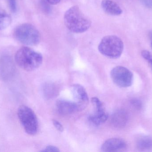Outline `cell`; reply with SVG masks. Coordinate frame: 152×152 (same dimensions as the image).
I'll list each match as a JSON object with an SVG mask.
<instances>
[{
  "label": "cell",
  "instance_id": "15",
  "mask_svg": "<svg viewBox=\"0 0 152 152\" xmlns=\"http://www.w3.org/2000/svg\"><path fill=\"white\" fill-rule=\"evenodd\" d=\"M11 21V17L10 14L6 11L0 8V30L8 27Z\"/></svg>",
  "mask_w": 152,
  "mask_h": 152
},
{
  "label": "cell",
  "instance_id": "1",
  "mask_svg": "<svg viewBox=\"0 0 152 152\" xmlns=\"http://www.w3.org/2000/svg\"><path fill=\"white\" fill-rule=\"evenodd\" d=\"M64 20L65 26L73 33H84L91 26V21L77 5L70 7L66 12Z\"/></svg>",
  "mask_w": 152,
  "mask_h": 152
},
{
  "label": "cell",
  "instance_id": "9",
  "mask_svg": "<svg viewBox=\"0 0 152 152\" xmlns=\"http://www.w3.org/2000/svg\"><path fill=\"white\" fill-rule=\"evenodd\" d=\"M126 142L121 138H113L104 142L101 147L102 152L121 151L126 148Z\"/></svg>",
  "mask_w": 152,
  "mask_h": 152
},
{
  "label": "cell",
  "instance_id": "2",
  "mask_svg": "<svg viewBox=\"0 0 152 152\" xmlns=\"http://www.w3.org/2000/svg\"><path fill=\"white\" fill-rule=\"evenodd\" d=\"M15 60L18 66L22 69L31 71L35 70L42 65L43 57L41 54L29 47L24 46L17 51Z\"/></svg>",
  "mask_w": 152,
  "mask_h": 152
},
{
  "label": "cell",
  "instance_id": "6",
  "mask_svg": "<svg viewBox=\"0 0 152 152\" xmlns=\"http://www.w3.org/2000/svg\"><path fill=\"white\" fill-rule=\"evenodd\" d=\"M111 77L115 84L121 87H129L134 80L133 73L122 66H117L112 70Z\"/></svg>",
  "mask_w": 152,
  "mask_h": 152
},
{
  "label": "cell",
  "instance_id": "24",
  "mask_svg": "<svg viewBox=\"0 0 152 152\" xmlns=\"http://www.w3.org/2000/svg\"><path fill=\"white\" fill-rule=\"evenodd\" d=\"M149 36H150V38H151V40L152 42V30L151 32H150V34H149Z\"/></svg>",
  "mask_w": 152,
  "mask_h": 152
},
{
  "label": "cell",
  "instance_id": "13",
  "mask_svg": "<svg viewBox=\"0 0 152 152\" xmlns=\"http://www.w3.org/2000/svg\"><path fill=\"white\" fill-rule=\"evenodd\" d=\"M14 66L12 60L8 56H4L1 60V70L3 78H10L13 74Z\"/></svg>",
  "mask_w": 152,
  "mask_h": 152
},
{
  "label": "cell",
  "instance_id": "11",
  "mask_svg": "<svg viewBox=\"0 0 152 152\" xmlns=\"http://www.w3.org/2000/svg\"><path fill=\"white\" fill-rule=\"evenodd\" d=\"M128 120L127 112L123 109L116 111L112 117L113 125L118 128H122L126 125Z\"/></svg>",
  "mask_w": 152,
  "mask_h": 152
},
{
  "label": "cell",
  "instance_id": "5",
  "mask_svg": "<svg viewBox=\"0 0 152 152\" xmlns=\"http://www.w3.org/2000/svg\"><path fill=\"white\" fill-rule=\"evenodd\" d=\"M19 120L27 134L34 135L38 132V120L33 110L26 105H21L18 110Z\"/></svg>",
  "mask_w": 152,
  "mask_h": 152
},
{
  "label": "cell",
  "instance_id": "25",
  "mask_svg": "<svg viewBox=\"0 0 152 152\" xmlns=\"http://www.w3.org/2000/svg\"><path fill=\"white\" fill-rule=\"evenodd\" d=\"M151 46H152V43H151Z\"/></svg>",
  "mask_w": 152,
  "mask_h": 152
},
{
  "label": "cell",
  "instance_id": "23",
  "mask_svg": "<svg viewBox=\"0 0 152 152\" xmlns=\"http://www.w3.org/2000/svg\"><path fill=\"white\" fill-rule=\"evenodd\" d=\"M50 4H57L60 2L61 0H46Z\"/></svg>",
  "mask_w": 152,
  "mask_h": 152
},
{
  "label": "cell",
  "instance_id": "17",
  "mask_svg": "<svg viewBox=\"0 0 152 152\" xmlns=\"http://www.w3.org/2000/svg\"><path fill=\"white\" fill-rule=\"evenodd\" d=\"M143 58L149 63L152 68V54L149 51L144 50L142 52Z\"/></svg>",
  "mask_w": 152,
  "mask_h": 152
},
{
  "label": "cell",
  "instance_id": "4",
  "mask_svg": "<svg viewBox=\"0 0 152 152\" xmlns=\"http://www.w3.org/2000/svg\"><path fill=\"white\" fill-rule=\"evenodd\" d=\"M13 36L20 43L27 46H36L41 41V35L37 29L29 23H24L14 29Z\"/></svg>",
  "mask_w": 152,
  "mask_h": 152
},
{
  "label": "cell",
  "instance_id": "18",
  "mask_svg": "<svg viewBox=\"0 0 152 152\" xmlns=\"http://www.w3.org/2000/svg\"><path fill=\"white\" fill-rule=\"evenodd\" d=\"M131 104L134 108L138 110L141 109L142 107V101L137 98L132 99L131 101Z\"/></svg>",
  "mask_w": 152,
  "mask_h": 152
},
{
  "label": "cell",
  "instance_id": "14",
  "mask_svg": "<svg viewBox=\"0 0 152 152\" xmlns=\"http://www.w3.org/2000/svg\"><path fill=\"white\" fill-rule=\"evenodd\" d=\"M136 146L141 151L152 150V138L148 136L140 137L136 141Z\"/></svg>",
  "mask_w": 152,
  "mask_h": 152
},
{
  "label": "cell",
  "instance_id": "12",
  "mask_svg": "<svg viewBox=\"0 0 152 152\" xmlns=\"http://www.w3.org/2000/svg\"><path fill=\"white\" fill-rule=\"evenodd\" d=\"M104 12L113 16H118L122 14L123 10L115 2L111 0H103L101 3Z\"/></svg>",
  "mask_w": 152,
  "mask_h": 152
},
{
  "label": "cell",
  "instance_id": "8",
  "mask_svg": "<svg viewBox=\"0 0 152 152\" xmlns=\"http://www.w3.org/2000/svg\"><path fill=\"white\" fill-rule=\"evenodd\" d=\"M72 92L77 112L86 109L88 105L89 99L84 87L78 84L74 85L72 86Z\"/></svg>",
  "mask_w": 152,
  "mask_h": 152
},
{
  "label": "cell",
  "instance_id": "10",
  "mask_svg": "<svg viewBox=\"0 0 152 152\" xmlns=\"http://www.w3.org/2000/svg\"><path fill=\"white\" fill-rule=\"evenodd\" d=\"M56 105L58 112L61 115H69L77 112V106L74 102L60 99L57 101Z\"/></svg>",
  "mask_w": 152,
  "mask_h": 152
},
{
  "label": "cell",
  "instance_id": "20",
  "mask_svg": "<svg viewBox=\"0 0 152 152\" xmlns=\"http://www.w3.org/2000/svg\"><path fill=\"white\" fill-rule=\"evenodd\" d=\"M53 125H54V127L56 128V129L60 132H63L64 131V128H63L62 125L60 123L59 121H57V120H53Z\"/></svg>",
  "mask_w": 152,
  "mask_h": 152
},
{
  "label": "cell",
  "instance_id": "7",
  "mask_svg": "<svg viewBox=\"0 0 152 152\" xmlns=\"http://www.w3.org/2000/svg\"><path fill=\"white\" fill-rule=\"evenodd\" d=\"M91 101L95 108V112L89 116L88 120L95 126H100L107 120L108 114L105 111L103 104L98 98L93 97Z\"/></svg>",
  "mask_w": 152,
  "mask_h": 152
},
{
  "label": "cell",
  "instance_id": "22",
  "mask_svg": "<svg viewBox=\"0 0 152 152\" xmlns=\"http://www.w3.org/2000/svg\"><path fill=\"white\" fill-rule=\"evenodd\" d=\"M140 1L147 8L152 9V0H140Z\"/></svg>",
  "mask_w": 152,
  "mask_h": 152
},
{
  "label": "cell",
  "instance_id": "3",
  "mask_svg": "<svg viewBox=\"0 0 152 152\" xmlns=\"http://www.w3.org/2000/svg\"><path fill=\"white\" fill-rule=\"evenodd\" d=\"M123 50V41L118 37L113 35L103 37L98 46L99 52L104 56L111 59L119 58Z\"/></svg>",
  "mask_w": 152,
  "mask_h": 152
},
{
  "label": "cell",
  "instance_id": "16",
  "mask_svg": "<svg viewBox=\"0 0 152 152\" xmlns=\"http://www.w3.org/2000/svg\"><path fill=\"white\" fill-rule=\"evenodd\" d=\"M43 93L45 97L50 99L57 95L58 90L54 84L47 83L43 87Z\"/></svg>",
  "mask_w": 152,
  "mask_h": 152
},
{
  "label": "cell",
  "instance_id": "21",
  "mask_svg": "<svg viewBox=\"0 0 152 152\" xmlns=\"http://www.w3.org/2000/svg\"><path fill=\"white\" fill-rule=\"evenodd\" d=\"M42 152H59L60 151L58 148L53 145H49L47 146L44 150L42 151Z\"/></svg>",
  "mask_w": 152,
  "mask_h": 152
},
{
  "label": "cell",
  "instance_id": "19",
  "mask_svg": "<svg viewBox=\"0 0 152 152\" xmlns=\"http://www.w3.org/2000/svg\"><path fill=\"white\" fill-rule=\"evenodd\" d=\"M9 7L12 12H16L17 10V5L16 0H7Z\"/></svg>",
  "mask_w": 152,
  "mask_h": 152
}]
</instances>
